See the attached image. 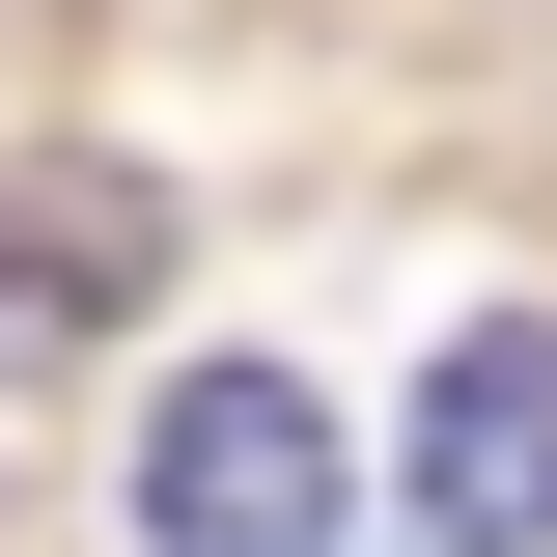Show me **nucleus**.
<instances>
[{
  "mask_svg": "<svg viewBox=\"0 0 557 557\" xmlns=\"http://www.w3.org/2000/svg\"><path fill=\"white\" fill-rule=\"evenodd\" d=\"M139 557H335V418L278 362H168L139 391Z\"/></svg>",
  "mask_w": 557,
  "mask_h": 557,
  "instance_id": "obj_1",
  "label": "nucleus"
},
{
  "mask_svg": "<svg viewBox=\"0 0 557 557\" xmlns=\"http://www.w3.org/2000/svg\"><path fill=\"white\" fill-rule=\"evenodd\" d=\"M418 530L446 557H557V307H474L418 362Z\"/></svg>",
  "mask_w": 557,
  "mask_h": 557,
  "instance_id": "obj_2",
  "label": "nucleus"
},
{
  "mask_svg": "<svg viewBox=\"0 0 557 557\" xmlns=\"http://www.w3.org/2000/svg\"><path fill=\"white\" fill-rule=\"evenodd\" d=\"M0 223H28V251H0V335H84V278H112V251H168V223H139V196H84V168H57V196H0Z\"/></svg>",
  "mask_w": 557,
  "mask_h": 557,
  "instance_id": "obj_3",
  "label": "nucleus"
}]
</instances>
